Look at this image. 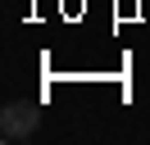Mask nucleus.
<instances>
[{
	"label": "nucleus",
	"instance_id": "f257e3e1",
	"mask_svg": "<svg viewBox=\"0 0 150 145\" xmlns=\"http://www.w3.org/2000/svg\"><path fill=\"white\" fill-rule=\"evenodd\" d=\"M37 127H41L37 100H9L5 104V113H0V136L5 141H28V136H37Z\"/></svg>",
	"mask_w": 150,
	"mask_h": 145
}]
</instances>
